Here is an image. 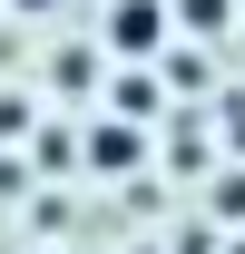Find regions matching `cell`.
Segmentation results:
<instances>
[{
  "instance_id": "cell-1",
  "label": "cell",
  "mask_w": 245,
  "mask_h": 254,
  "mask_svg": "<svg viewBox=\"0 0 245 254\" xmlns=\"http://www.w3.org/2000/svg\"><path fill=\"white\" fill-rule=\"evenodd\" d=\"M157 39H167V0H118L108 10V49L118 59H147Z\"/></svg>"
},
{
  "instance_id": "cell-2",
  "label": "cell",
  "mask_w": 245,
  "mask_h": 254,
  "mask_svg": "<svg viewBox=\"0 0 245 254\" xmlns=\"http://www.w3.org/2000/svg\"><path fill=\"white\" fill-rule=\"evenodd\" d=\"M89 166H98V176H127V166H137V127H127V118H98L89 127Z\"/></svg>"
},
{
  "instance_id": "cell-3",
  "label": "cell",
  "mask_w": 245,
  "mask_h": 254,
  "mask_svg": "<svg viewBox=\"0 0 245 254\" xmlns=\"http://www.w3.org/2000/svg\"><path fill=\"white\" fill-rule=\"evenodd\" d=\"M186 20H196V30H216V20H226V0H177Z\"/></svg>"
},
{
  "instance_id": "cell-4",
  "label": "cell",
  "mask_w": 245,
  "mask_h": 254,
  "mask_svg": "<svg viewBox=\"0 0 245 254\" xmlns=\"http://www.w3.org/2000/svg\"><path fill=\"white\" fill-rule=\"evenodd\" d=\"M20 10H59V0H20Z\"/></svg>"
}]
</instances>
